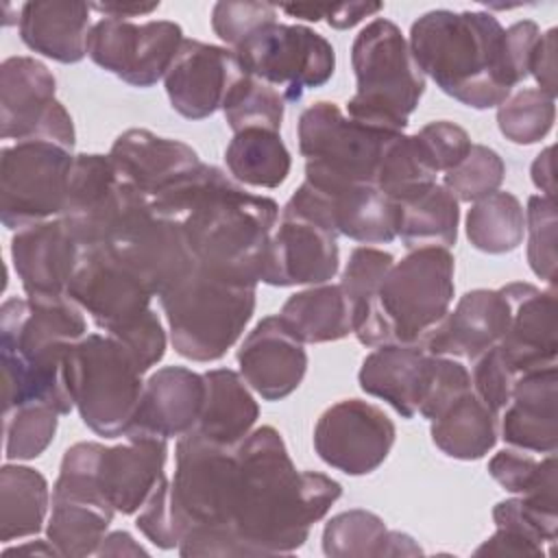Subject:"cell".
<instances>
[{"label": "cell", "mask_w": 558, "mask_h": 558, "mask_svg": "<svg viewBox=\"0 0 558 558\" xmlns=\"http://www.w3.org/2000/svg\"><path fill=\"white\" fill-rule=\"evenodd\" d=\"M538 37L534 20L504 28L486 11L434 9L412 22L408 44L425 78L447 96L471 109H490L530 76Z\"/></svg>", "instance_id": "cell-1"}, {"label": "cell", "mask_w": 558, "mask_h": 558, "mask_svg": "<svg viewBox=\"0 0 558 558\" xmlns=\"http://www.w3.org/2000/svg\"><path fill=\"white\" fill-rule=\"evenodd\" d=\"M235 456L238 499L231 527L244 556L292 554L342 495V484L329 475L296 471L281 434L270 425L244 436Z\"/></svg>", "instance_id": "cell-2"}, {"label": "cell", "mask_w": 558, "mask_h": 558, "mask_svg": "<svg viewBox=\"0 0 558 558\" xmlns=\"http://www.w3.org/2000/svg\"><path fill=\"white\" fill-rule=\"evenodd\" d=\"M157 214L183 225L196 264L244 283H259L279 205L246 192L211 163H198L159 196Z\"/></svg>", "instance_id": "cell-3"}, {"label": "cell", "mask_w": 558, "mask_h": 558, "mask_svg": "<svg viewBox=\"0 0 558 558\" xmlns=\"http://www.w3.org/2000/svg\"><path fill=\"white\" fill-rule=\"evenodd\" d=\"M85 336V312L68 294L7 299L0 307L4 412L24 403H48L59 414H70L74 401L65 362Z\"/></svg>", "instance_id": "cell-4"}, {"label": "cell", "mask_w": 558, "mask_h": 558, "mask_svg": "<svg viewBox=\"0 0 558 558\" xmlns=\"http://www.w3.org/2000/svg\"><path fill=\"white\" fill-rule=\"evenodd\" d=\"M172 512L181 532V556H244L231 521L238 499L235 447L187 432L177 440Z\"/></svg>", "instance_id": "cell-5"}, {"label": "cell", "mask_w": 558, "mask_h": 558, "mask_svg": "<svg viewBox=\"0 0 558 558\" xmlns=\"http://www.w3.org/2000/svg\"><path fill=\"white\" fill-rule=\"evenodd\" d=\"M257 286L194 268L157 299L174 351L192 362L220 360L242 336L255 312Z\"/></svg>", "instance_id": "cell-6"}, {"label": "cell", "mask_w": 558, "mask_h": 558, "mask_svg": "<svg viewBox=\"0 0 558 558\" xmlns=\"http://www.w3.org/2000/svg\"><path fill=\"white\" fill-rule=\"evenodd\" d=\"M351 65L355 94L347 102L349 118L390 133H403L410 113L425 94L421 72L401 28L375 17L353 39Z\"/></svg>", "instance_id": "cell-7"}, {"label": "cell", "mask_w": 558, "mask_h": 558, "mask_svg": "<svg viewBox=\"0 0 558 558\" xmlns=\"http://www.w3.org/2000/svg\"><path fill=\"white\" fill-rule=\"evenodd\" d=\"M456 259L449 248L425 246L395 262L384 277L368 327L357 336L364 347L418 342L453 301Z\"/></svg>", "instance_id": "cell-8"}, {"label": "cell", "mask_w": 558, "mask_h": 558, "mask_svg": "<svg viewBox=\"0 0 558 558\" xmlns=\"http://www.w3.org/2000/svg\"><path fill=\"white\" fill-rule=\"evenodd\" d=\"M144 368L137 357L109 333H87L65 362V381L83 423L102 438L124 436L142 390Z\"/></svg>", "instance_id": "cell-9"}, {"label": "cell", "mask_w": 558, "mask_h": 558, "mask_svg": "<svg viewBox=\"0 0 558 558\" xmlns=\"http://www.w3.org/2000/svg\"><path fill=\"white\" fill-rule=\"evenodd\" d=\"M397 135L344 116L336 102L318 100L299 116L296 124L305 181L323 190L375 185L381 153Z\"/></svg>", "instance_id": "cell-10"}, {"label": "cell", "mask_w": 558, "mask_h": 558, "mask_svg": "<svg viewBox=\"0 0 558 558\" xmlns=\"http://www.w3.org/2000/svg\"><path fill=\"white\" fill-rule=\"evenodd\" d=\"M233 52L246 74L272 85L288 102L325 85L336 70L333 46L303 24L268 22Z\"/></svg>", "instance_id": "cell-11"}, {"label": "cell", "mask_w": 558, "mask_h": 558, "mask_svg": "<svg viewBox=\"0 0 558 558\" xmlns=\"http://www.w3.org/2000/svg\"><path fill=\"white\" fill-rule=\"evenodd\" d=\"M74 155L44 140L15 142L0 153V218L11 231L61 216Z\"/></svg>", "instance_id": "cell-12"}, {"label": "cell", "mask_w": 558, "mask_h": 558, "mask_svg": "<svg viewBox=\"0 0 558 558\" xmlns=\"http://www.w3.org/2000/svg\"><path fill=\"white\" fill-rule=\"evenodd\" d=\"M159 296L181 281L196 264L179 220L157 214L146 194H140L109 240L100 246Z\"/></svg>", "instance_id": "cell-13"}, {"label": "cell", "mask_w": 558, "mask_h": 558, "mask_svg": "<svg viewBox=\"0 0 558 558\" xmlns=\"http://www.w3.org/2000/svg\"><path fill=\"white\" fill-rule=\"evenodd\" d=\"M52 72L33 57H9L0 65L2 140H44L74 148L76 131L68 109L54 98Z\"/></svg>", "instance_id": "cell-14"}, {"label": "cell", "mask_w": 558, "mask_h": 558, "mask_svg": "<svg viewBox=\"0 0 558 558\" xmlns=\"http://www.w3.org/2000/svg\"><path fill=\"white\" fill-rule=\"evenodd\" d=\"M183 31L170 20L100 17L87 37V57L133 87H153L172 65Z\"/></svg>", "instance_id": "cell-15"}, {"label": "cell", "mask_w": 558, "mask_h": 558, "mask_svg": "<svg viewBox=\"0 0 558 558\" xmlns=\"http://www.w3.org/2000/svg\"><path fill=\"white\" fill-rule=\"evenodd\" d=\"M140 194L118 174L109 155L81 153L74 155L59 218L83 251L100 248Z\"/></svg>", "instance_id": "cell-16"}, {"label": "cell", "mask_w": 558, "mask_h": 558, "mask_svg": "<svg viewBox=\"0 0 558 558\" xmlns=\"http://www.w3.org/2000/svg\"><path fill=\"white\" fill-rule=\"evenodd\" d=\"M395 438L397 429L388 414L362 399H342L329 405L314 427L318 458L353 477L379 469Z\"/></svg>", "instance_id": "cell-17"}, {"label": "cell", "mask_w": 558, "mask_h": 558, "mask_svg": "<svg viewBox=\"0 0 558 558\" xmlns=\"http://www.w3.org/2000/svg\"><path fill=\"white\" fill-rule=\"evenodd\" d=\"M283 209L362 244H388L397 238L399 207L373 183L323 190L303 181Z\"/></svg>", "instance_id": "cell-18"}, {"label": "cell", "mask_w": 558, "mask_h": 558, "mask_svg": "<svg viewBox=\"0 0 558 558\" xmlns=\"http://www.w3.org/2000/svg\"><path fill=\"white\" fill-rule=\"evenodd\" d=\"M68 296L109 336L124 331L153 310V292L105 248L83 251Z\"/></svg>", "instance_id": "cell-19"}, {"label": "cell", "mask_w": 558, "mask_h": 558, "mask_svg": "<svg viewBox=\"0 0 558 558\" xmlns=\"http://www.w3.org/2000/svg\"><path fill=\"white\" fill-rule=\"evenodd\" d=\"M336 238L320 222L281 209L266 248L259 281L279 288L327 283L340 268Z\"/></svg>", "instance_id": "cell-20"}, {"label": "cell", "mask_w": 558, "mask_h": 558, "mask_svg": "<svg viewBox=\"0 0 558 558\" xmlns=\"http://www.w3.org/2000/svg\"><path fill=\"white\" fill-rule=\"evenodd\" d=\"M246 74L231 48L183 39L163 76L172 109L187 120H203L222 109L235 81Z\"/></svg>", "instance_id": "cell-21"}, {"label": "cell", "mask_w": 558, "mask_h": 558, "mask_svg": "<svg viewBox=\"0 0 558 558\" xmlns=\"http://www.w3.org/2000/svg\"><path fill=\"white\" fill-rule=\"evenodd\" d=\"M510 323V301L504 290L477 288L460 296L453 312H447L418 342L432 355L473 362L497 347Z\"/></svg>", "instance_id": "cell-22"}, {"label": "cell", "mask_w": 558, "mask_h": 558, "mask_svg": "<svg viewBox=\"0 0 558 558\" xmlns=\"http://www.w3.org/2000/svg\"><path fill=\"white\" fill-rule=\"evenodd\" d=\"M240 375L266 401L292 395L307 371L303 342L288 329L279 314L262 318L238 349Z\"/></svg>", "instance_id": "cell-23"}, {"label": "cell", "mask_w": 558, "mask_h": 558, "mask_svg": "<svg viewBox=\"0 0 558 558\" xmlns=\"http://www.w3.org/2000/svg\"><path fill=\"white\" fill-rule=\"evenodd\" d=\"M168 440L137 436L116 447L96 442L94 482L102 499L120 514H135L163 477Z\"/></svg>", "instance_id": "cell-24"}, {"label": "cell", "mask_w": 558, "mask_h": 558, "mask_svg": "<svg viewBox=\"0 0 558 558\" xmlns=\"http://www.w3.org/2000/svg\"><path fill=\"white\" fill-rule=\"evenodd\" d=\"M510 301V323L497 344L508 366L521 375L556 364L558 323L556 290H541L532 283H508L501 288Z\"/></svg>", "instance_id": "cell-25"}, {"label": "cell", "mask_w": 558, "mask_h": 558, "mask_svg": "<svg viewBox=\"0 0 558 558\" xmlns=\"http://www.w3.org/2000/svg\"><path fill=\"white\" fill-rule=\"evenodd\" d=\"M205 377L185 366L157 368L146 381L124 438H181L198 423Z\"/></svg>", "instance_id": "cell-26"}, {"label": "cell", "mask_w": 558, "mask_h": 558, "mask_svg": "<svg viewBox=\"0 0 558 558\" xmlns=\"http://www.w3.org/2000/svg\"><path fill=\"white\" fill-rule=\"evenodd\" d=\"M81 257L83 246L61 218L17 229L11 240V262L26 296L68 294Z\"/></svg>", "instance_id": "cell-27"}, {"label": "cell", "mask_w": 558, "mask_h": 558, "mask_svg": "<svg viewBox=\"0 0 558 558\" xmlns=\"http://www.w3.org/2000/svg\"><path fill=\"white\" fill-rule=\"evenodd\" d=\"M501 438L523 451L556 453L558 445V368L556 364L521 373L510 401L499 414Z\"/></svg>", "instance_id": "cell-28"}, {"label": "cell", "mask_w": 558, "mask_h": 558, "mask_svg": "<svg viewBox=\"0 0 558 558\" xmlns=\"http://www.w3.org/2000/svg\"><path fill=\"white\" fill-rule=\"evenodd\" d=\"M109 159L118 174L148 198L159 196L201 163L192 146L181 140L159 137L148 129L120 133L111 144Z\"/></svg>", "instance_id": "cell-29"}, {"label": "cell", "mask_w": 558, "mask_h": 558, "mask_svg": "<svg viewBox=\"0 0 558 558\" xmlns=\"http://www.w3.org/2000/svg\"><path fill=\"white\" fill-rule=\"evenodd\" d=\"M434 368V355L421 344H381L360 366L357 381L366 395L384 399L403 418L418 414Z\"/></svg>", "instance_id": "cell-30"}, {"label": "cell", "mask_w": 558, "mask_h": 558, "mask_svg": "<svg viewBox=\"0 0 558 558\" xmlns=\"http://www.w3.org/2000/svg\"><path fill=\"white\" fill-rule=\"evenodd\" d=\"M92 7L81 0H41L20 7V39L59 63H78L87 54Z\"/></svg>", "instance_id": "cell-31"}, {"label": "cell", "mask_w": 558, "mask_h": 558, "mask_svg": "<svg viewBox=\"0 0 558 558\" xmlns=\"http://www.w3.org/2000/svg\"><path fill=\"white\" fill-rule=\"evenodd\" d=\"M205 377V401L196 432L205 438L235 447L253 432L259 405L244 377L231 368H211Z\"/></svg>", "instance_id": "cell-32"}, {"label": "cell", "mask_w": 558, "mask_h": 558, "mask_svg": "<svg viewBox=\"0 0 558 558\" xmlns=\"http://www.w3.org/2000/svg\"><path fill=\"white\" fill-rule=\"evenodd\" d=\"M434 445L453 460H480L497 442L499 416L471 390L432 418Z\"/></svg>", "instance_id": "cell-33"}, {"label": "cell", "mask_w": 558, "mask_h": 558, "mask_svg": "<svg viewBox=\"0 0 558 558\" xmlns=\"http://www.w3.org/2000/svg\"><path fill=\"white\" fill-rule=\"evenodd\" d=\"M50 508L52 512L46 525V536L59 556L68 558L96 554L116 514V510L102 501L54 490Z\"/></svg>", "instance_id": "cell-34"}, {"label": "cell", "mask_w": 558, "mask_h": 558, "mask_svg": "<svg viewBox=\"0 0 558 558\" xmlns=\"http://www.w3.org/2000/svg\"><path fill=\"white\" fill-rule=\"evenodd\" d=\"M279 316L303 344L336 342L353 333L351 307L340 283L310 286L292 294Z\"/></svg>", "instance_id": "cell-35"}, {"label": "cell", "mask_w": 558, "mask_h": 558, "mask_svg": "<svg viewBox=\"0 0 558 558\" xmlns=\"http://www.w3.org/2000/svg\"><path fill=\"white\" fill-rule=\"evenodd\" d=\"M50 490L46 477L20 464H4L0 469V541L11 543L41 532Z\"/></svg>", "instance_id": "cell-36"}, {"label": "cell", "mask_w": 558, "mask_h": 558, "mask_svg": "<svg viewBox=\"0 0 558 558\" xmlns=\"http://www.w3.org/2000/svg\"><path fill=\"white\" fill-rule=\"evenodd\" d=\"M397 238H401L408 251L425 246L449 248L456 244L460 207L445 185L434 183L425 192L397 203Z\"/></svg>", "instance_id": "cell-37"}, {"label": "cell", "mask_w": 558, "mask_h": 558, "mask_svg": "<svg viewBox=\"0 0 558 558\" xmlns=\"http://www.w3.org/2000/svg\"><path fill=\"white\" fill-rule=\"evenodd\" d=\"M225 161L229 174L251 187H279L292 166L288 146L277 131L266 129H244L233 133L225 150Z\"/></svg>", "instance_id": "cell-38"}, {"label": "cell", "mask_w": 558, "mask_h": 558, "mask_svg": "<svg viewBox=\"0 0 558 558\" xmlns=\"http://www.w3.org/2000/svg\"><path fill=\"white\" fill-rule=\"evenodd\" d=\"M490 477L532 508L558 517L556 453L536 458L523 449H501L488 462Z\"/></svg>", "instance_id": "cell-39"}, {"label": "cell", "mask_w": 558, "mask_h": 558, "mask_svg": "<svg viewBox=\"0 0 558 558\" xmlns=\"http://www.w3.org/2000/svg\"><path fill=\"white\" fill-rule=\"evenodd\" d=\"M525 211L510 192H493L475 201L466 214L469 242L490 255L514 251L523 242Z\"/></svg>", "instance_id": "cell-40"}, {"label": "cell", "mask_w": 558, "mask_h": 558, "mask_svg": "<svg viewBox=\"0 0 558 558\" xmlns=\"http://www.w3.org/2000/svg\"><path fill=\"white\" fill-rule=\"evenodd\" d=\"M436 170L429 163L416 133H399L381 153L375 185L395 203L416 196L436 183Z\"/></svg>", "instance_id": "cell-41"}, {"label": "cell", "mask_w": 558, "mask_h": 558, "mask_svg": "<svg viewBox=\"0 0 558 558\" xmlns=\"http://www.w3.org/2000/svg\"><path fill=\"white\" fill-rule=\"evenodd\" d=\"M392 264V253L375 246H357L351 251L342 270L340 288L351 307V327L355 338L368 327L375 312L377 290Z\"/></svg>", "instance_id": "cell-42"}, {"label": "cell", "mask_w": 558, "mask_h": 558, "mask_svg": "<svg viewBox=\"0 0 558 558\" xmlns=\"http://www.w3.org/2000/svg\"><path fill=\"white\" fill-rule=\"evenodd\" d=\"M388 532L381 517L353 508L325 523L323 551L329 558H381L386 556Z\"/></svg>", "instance_id": "cell-43"}, {"label": "cell", "mask_w": 558, "mask_h": 558, "mask_svg": "<svg viewBox=\"0 0 558 558\" xmlns=\"http://www.w3.org/2000/svg\"><path fill=\"white\" fill-rule=\"evenodd\" d=\"M283 109L286 98L272 85L251 74H242L222 102L225 120L233 133L244 129H266L279 133Z\"/></svg>", "instance_id": "cell-44"}, {"label": "cell", "mask_w": 558, "mask_h": 558, "mask_svg": "<svg viewBox=\"0 0 558 558\" xmlns=\"http://www.w3.org/2000/svg\"><path fill=\"white\" fill-rule=\"evenodd\" d=\"M554 120L556 98L538 87L519 89L497 107V126L501 135L521 146L541 142L551 131Z\"/></svg>", "instance_id": "cell-45"}, {"label": "cell", "mask_w": 558, "mask_h": 558, "mask_svg": "<svg viewBox=\"0 0 558 558\" xmlns=\"http://www.w3.org/2000/svg\"><path fill=\"white\" fill-rule=\"evenodd\" d=\"M59 412L48 403H24L4 412V458L33 460L52 442Z\"/></svg>", "instance_id": "cell-46"}, {"label": "cell", "mask_w": 558, "mask_h": 558, "mask_svg": "<svg viewBox=\"0 0 558 558\" xmlns=\"http://www.w3.org/2000/svg\"><path fill=\"white\" fill-rule=\"evenodd\" d=\"M506 174V163L499 157L497 150L484 146V144H473L466 157L445 172L442 185L464 203H475L493 192L499 190L504 183Z\"/></svg>", "instance_id": "cell-47"}, {"label": "cell", "mask_w": 558, "mask_h": 558, "mask_svg": "<svg viewBox=\"0 0 558 558\" xmlns=\"http://www.w3.org/2000/svg\"><path fill=\"white\" fill-rule=\"evenodd\" d=\"M527 231V262L536 277L545 279L551 288L556 283V240H558V211L554 198L534 194L527 198L525 209Z\"/></svg>", "instance_id": "cell-48"}, {"label": "cell", "mask_w": 558, "mask_h": 558, "mask_svg": "<svg viewBox=\"0 0 558 558\" xmlns=\"http://www.w3.org/2000/svg\"><path fill=\"white\" fill-rule=\"evenodd\" d=\"M277 20V7L268 2H216L211 9L214 33L235 50L257 28Z\"/></svg>", "instance_id": "cell-49"}, {"label": "cell", "mask_w": 558, "mask_h": 558, "mask_svg": "<svg viewBox=\"0 0 558 558\" xmlns=\"http://www.w3.org/2000/svg\"><path fill=\"white\" fill-rule=\"evenodd\" d=\"M471 364L473 366L469 373L473 392L499 416L510 401V392L519 375L508 366L499 347H493L490 351L482 353Z\"/></svg>", "instance_id": "cell-50"}, {"label": "cell", "mask_w": 558, "mask_h": 558, "mask_svg": "<svg viewBox=\"0 0 558 558\" xmlns=\"http://www.w3.org/2000/svg\"><path fill=\"white\" fill-rule=\"evenodd\" d=\"M137 530L159 549H174L179 547L181 532L172 512L170 501V480L166 475L157 482L144 506L140 508V514L135 519Z\"/></svg>", "instance_id": "cell-51"}, {"label": "cell", "mask_w": 558, "mask_h": 558, "mask_svg": "<svg viewBox=\"0 0 558 558\" xmlns=\"http://www.w3.org/2000/svg\"><path fill=\"white\" fill-rule=\"evenodd\" d=\"M471 390V373L469 368L456 360L445 355H434L432 379L425 392V399L418 408V414L425 418L438 416L451 401Z\"/></svg>", "instance_id": "cell-52"}, {"label": "cell", "mask_w": 558, "mask_h": 558, "mask_svg": "<svg viewBox=\"0 0 558 558\" xmlns=\"http://www.w3.org/2000/svg\"><path fill=\"white\" fill-rule=\"evenodd\" d=\"M416 137L436 172H449L456 168L473 146L469 133L449 120L425 124Z\"/></svg>", "instance_id": "cell-53"}, {"label": "cell", "mask_w": 558, "mask_h": 558, "mask_svg": "<svg viewBox=\"0 0 558 558\" xmlns=\"http://www.w3.org/2000/svg\"><path fill=\"white\" fill-rule=\"evenodd\" d=\"M113 338L120 340L137 357V362L142 364L144 371H148L163 357L166 342H168L163 325L155 310H148L137 323H133L124 331L116 333Z\"/></svg>", "instance_id": "cell-54"}, {"label": "cell", "mask_w": 558, "mask_h": 558, "mask_svg": "<svg viewBox=\"0 0 558 558\" xmlns=\"http://www.w3.org/2000/svg\"><path fill=\"white\" fill-rule=\"evenodd\" d=\"M384 9L381 2H340V4H286L281 7L283 13L307 20V22H318L325 20L331 28L344 31L355 24H360L364 17H371Z\"/></svg>", "instance_id": "cell-55"}, {"label": "cell", "mask_w": 558, "mask_h": 558, "mask_svg": "<svg viewBox=\"0 0 558 558\" xmlns=\"http://www.w3.org/2000/svg\"><path fill=\"white\" fill-rule=\"evenodd\" d=\"M556 50H558V31L549 28L547 33H541L532 59H530V76L538 83V89L554 96L558 94L556 83Z\"/></svg>", "instance_id": "cell-56"}, {"label": "cell", "mask_w": 558, "mask_h": 558, "mask_svg": "<svg viewBox=\"0 0 558 558\" xmlns=\"http://www.w3.org/2000/svg\"><path fill=\"white\" fill-rule=\"evenodd\" d=\"M475 554L477 556H482V554H497V556H545V551L543 549H538L536 545H532V543H527V541H523V538H519V536H514V534H510V532H506V530H499L497 527V532L490 536V538H486L477 549H475Z\"/></svg>", "instance_id": "cell-57"}, {"label": "cell", "mask_w": 558, "mask_h": 558, "mask_svg": "<svg viewBox=\"0 0 558 558\" xmlns=\"http://www.w3.org/2000/svg\"><path fill=\"white\" fill-rule=\"evenodd\" d=\"M534 185L541 190L543 196L554 198L556 196V177H554V146L543 148L530 168Z\"/></svg>", "instance_id": "cell-58"}, {"label": "cell", "mask_w": 558, "mask_h": 558, "mask_svg": "<svg viewBox=\"0 0 558 558\" xmlns=\"http://www.w3.org/2000/svg\"><path fill=\"white\" fill-rule=\"evenodd\" d=\"M146 556L148 551L135 543L129 532H111L102 538L96 556Z\"/></svg>", "instance_id": "cell-59"}, {"label": "cell", "mask_w": 558, "mask_h": 558, "mask_svg": "<svg viewBox=\"0 0 558 558\" xmlns=\"http://www.w3.org/2000/svg\"><path fill=\"white\" fill-rule=\"evenodd\" d=\"M94 11L102 13L105 17H118V20H131V17H137V15H148L153 11L159 9V2H150V4H137V2H126V4H120V2H105V4H89Z\"/></svg>", "instance_id": "cell-60"}, {"label": "cell", "mask_w": 558, "mask_h": 558, "mask_svg": "<svg viewBox=\"0 0 558 558\" xmlns=\"http://www.w3.org/2000/svg\"><path fill=\"white\" fill-rule=\"evenodd\" d=\"M9 554H41V556H59V551L54 549V545L48 541H31L26 545H17L11 549H4V556Z\"/></svg>", "instance_id": "cell-61"}]
</instances>
